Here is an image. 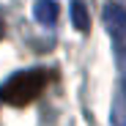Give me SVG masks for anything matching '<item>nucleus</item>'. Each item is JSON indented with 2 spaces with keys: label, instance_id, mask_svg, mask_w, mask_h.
Wrapping results in <instances>:
<instances>
[{
  "label": "nucleus",
  "instance_id": "obj_7",
  "mask_svg": "<svg viewBox=\"0 0 126 126\" xmlns=\"http://www.w3.org/2000/svg\"><path fill=\"white\" fill-rule=\"evenodd\" d=\"M3 33H6V25H3V19H0V38H3Z\"/></svg>",
  "mask_w": 126,
  "mask_h": 126
},
{
  "label": "nucleus",
  "instance_id": "obj_5",
  "mask_svg": "<svg viewBox=\"0 0 126 126\" xmlns=\"http://www.w3.org/2000/svg\"><path fill=\"white\" fill-rule=\"evenodd\" d=\"M110 126H126V93H123V91H118V96H115V101H112Z\"/></svg>",
  "mask_w": 126,
  "mask_h": 126
},
{
  "label": "nucleus",
  "instance_id": "obj_6",
  "mask_svg": "<svg viewBox=\"0 0 126 126\" xmlns=\"http://www.w3.org/2000/svg\"><path fill=\"white\" fill-rule=\"evenodd\" d=\"M115 60H118V77H121V91L126 93V41H121L115 49Z\"/></svg>",
  "mask_w": 126,
  "mask_h": 126
},
{
  "label": "nucleus",
  "instance_id": "obj_1",
  "mask_svg": "<svg viewBox=\"0 0 126 126\" xmlns=\"http://www.w3.org/2000/svg\"><path fill=\"white\" fill-rule=\"evenodd\" d=\"M52 79V74L47 69H28L14 74L3 88H0V101L8 107H25V104L36 101L38 93L47 88V82Z\"/></svg>",
  "mask_w": 126,
  "mask_h": 126
},
{
  "label": "nucleus",
  "instance_id": "obj_4",
  "mask_svg": "<svg viewBox=\"0 0 126 126\" xmlns=\"http://www.w3.org/2000/svg\"><path fill=\"white\" fill-rule=\"evenodd\" d=\"M71 22H74V28L79 33H88L91 30V16H88V8H85L82 0H74V3H71Z\"/></svg>",
  "mask_w": 126,
  "mask_h": 126
},
{
  "label": "nucleus",
  "instance_id": "obj_3",
  "mask_svg": "<svg viewBox=\"0 0 126 126\" xmlns=\"http://www.w3.org/2000/svg\"><path fill=\"white\" fill-rule=\"evenodd\" d=\"M33 14L41 25H55L58 22V3L55 0H38L33 6Z\"/></svg>",
  "mask_w": 126,
  "mask_h": 126
},
{
  "label": "nucleus",
  "instance_id": "obj_2",
  "mask_svg": "<svg viewBox=\"0 0 126 126\" xmlns=\"http://www.w3.org/2000/svg\"><path fill=\"white\" fill-rule=\"evenodd\" d=\"M104 25H107V33L112 36L115 44L126 41V11L118 3H107L104 6Z\"/></svg>",
  "mask_w": 126,
  "mask_h": 126
}]
</instances>
